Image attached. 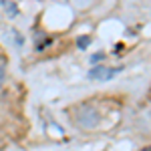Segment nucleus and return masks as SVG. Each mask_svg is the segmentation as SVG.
Wrapping results in <instances>:
<instances>
[{
    "instance_id": "f257e3e1",
    "label": "nucleus",
    "mask_w": 151,
    "mask_h": 151,
    "mask_svg": "<svg viewBox=\"0 0 151 151\" xmlns=\"http://www.w3.org/2000/svg\"><path fill=\"white\" fill-rule=\"evenodd\" d=\"M77 123L85 129H93L99 125V113L97 109L91 105H83L81 109L77 111Z\"/></svg>"
},
{
    "instance_id": "f03ea898",
    "label": "nucleus",
    "mask_w": 151,
    "mask_h": 151,
    "mask_svg": "<svg viewBox=\"0 0 151 151\" xmlns=\"http://www.w3.org/2000/svg\"><path fill=\"white\" fill-rule=\"evenodd\" d=\"M123 70V67H115V69H111V67H95V69H91V73H89V79H93V81H109V79H113L117 73H121Z\"/></svg>"
},
{
    "instance_id": "7ed1b4c3",
    "label": "nucleus",
    "mask_w": 151,
    "mask_h": 151,
    "mask_svg": "<svg viewBox=\"0 0 151 151\" xmlns=\"http://www.w3.org/2000/svg\"><path fill=\"white\" fill-rule=\"evenodd\" d=\"M89 45H91V36L85 35V36H79V38H77V47L81 48V50H85Z\"/></svg>"
},
{
    "instance_id": "20e7f679",
    "label": "nucleus",
    "mask_w": 151,
    "mask_h": 151,
    "mask_svg": "<svg viewBox=\"0 0 151 151\" xmlns=\"http://www.w3.org/2000/svg\"><path fill=\"white\" fill-rule=\"evenodd\" d=\"M4 6H6V14L8 16H16L18 14V8H16L14 2H4Z\"/></svg>"
},
{
    "instance_id": "39448f33",
    "label": "nucleus",
    "mask_w": 151,
    "mask_h": 151,
    "mask_svg": "<svg viewBox=\"0 0 151 151\" xmlns=\"http://www.w3.org/2000/svg\"><path fill=\"white\" fill-rule=\"evenodd\" d=\"M103 52H97V55H93V57H91V63H93V65H97V63H101V60H103Z\"/></svg>"
},
{
    "instance_id": "423d86ee",
    "label": "nucleus",
    "mask_w": 151,
    "mask_h": 151,
    "mask_svg": "<svg viewBox=\"0 0 151 151\" xmlns=\"http://www.w3.org/2000/svg\"><path fill=\"white\" fill-rule=\"evenodd\" d=\"M4 75H6V67H4V63H0V89H2V83H4Z\"/></svg>"
},
{
    "instance_id": "0eeeda50",
    "label": "nucleus",
    "mask_w": 151,
    "mask_h": 151,
    "mask_svg": "<svg viewBox=\"0 0 151 151\" xmlns=\"http://www.w3.org/2000/svg\"><path fill=\"white\" fill-rule=\"evenodd\" d=\"M141 151H151V147H147V149H141Z\"/></svg>"
},
{
    "instance_id": "6e6552de",
    "label": "nucleus",
    "mask_w": 151,
    "mask_h": 151,
    "mask_svg": "<svg viewBox=\"0 0 151 151\" xmlns=\"http://www.w3.org/2000/svg\"><path fill=\"white\" fill-rule=\"evenodd\" d=\"M0 4H4V0H0Z\"/></svg>"
},
{
    "instance_id": "1a4fd4ad",
    "label": "nucleus",
    "mask_w": 151,
    "mask_h": 151,
    "mask_svg": "<svg viewBox=\"0 0 151 151\" xmlns=\"http://www.w3.org/2000/svg\"><path fill=\"white\" fill-rule=\"evenodd\" d=\"M149 117H151V111H149Z\"/></svg>"
}]
</instances>
